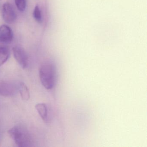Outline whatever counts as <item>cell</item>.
Here are the masks:
<instances>
[{"label": "cell", "mask_w": 147, "mask_h": 147, "mask_svg": "<svg viewBox=\"0 0 147 147\" xmlns=\"http://www.w3.org/2000/svg\"><path fill=\"white\" fill-rule=\"evenodd\" d=\"M56 67L51 62L43 63L39 69V76L41 83L48 90L52 89L56 80Z\"/></svg>", "instance_id": "1"}, {"label": "cell", "mask_w": 147, "mask_h": 147, "mask_svg": "<svg viewBox=\"0 0 147 147\" xmlns=\"http://www.w3.org/2000/svg\"><path fill=\"white\" fill-rule=\"evenodd\" d=\"M8 132L10 137L19 147H28L32 146V138L28 130L23 125H15L10 129Z\"/></svg>", "instance_id": "2"}, {"label": "cell", "mask_w": 147, "mask_h": 147, "mask_svg": "<svg viewBox=\"0 0 147 147\" xmlns=\"http://www.w3.org/2000/svg\"><path fill=\"white\" fill-rule=\"evenodd\" d=\"M19 84L12 82L3 81L0 82V95L4 97L14 96L19 91Z\"/></svg>", "instance_id": "3"}, {"label": "cell", "mask_w": 147, "mask_h": 147, "mask_svg": "<svg viewBox=\"0 0 147 147\" xmlns=\"http://www.w3.org/2000/svg\"><path fill=\"white\" fill-rule=\"evenodd\" d=\"M14 58L23 68L25 69L28 65V57L24 49L20 45H16L13 48Z\"/></svg>", "instance_id": "4"}, {"label": "cell", "mask_w": 147, "mask_h": 147, "mask_svg": "<svg viewBox=\"0 0 147 147\" xmlns=\"http://www.w3.org/2000/svg\"><path fill=\"white\" fill-rule=\"evenodd\" d=\"M2 15L3 20L8 24H12L16 21L17 13L12 5L8 2L2 6Z\"/></svg>", "instance_id": "5"}, {"label": "cell", "mask_w": 147, "mask_h": 147, "mask_svg": "<svg viewBox=\"0 0 147 147\" xmlns=\"http://www.w3.org/2000/svg\"><path fill=\"white\" fill-rule=\"evenodd\" d=\"M13 39V33L9 26L3 25L0 26V47H7Z\"/></svg>", "instance_id": "6"}, {"label": "cell", "mask_w": 147, "mask_h": 147, "mask_svg": "<svg viewBox=\"0 0 147 147\" xmlns=\"http://www.w3.org/2000/svg\"><path fill=\"white\" fill-rule=\"evenodd\" d=\"M41 118L43 120H47L48 117V108L46 104L44 103H38L35 106Z\"/></svg>", "instance_id": "7"}, {"label": "cell", "mask_w": 147, "mask_h": 147, "mask_svg": "<svg viewBox=\"0 0 147 147\" xmlns=\"http://www.w3.org/2000/svg\"><path fill=\"white\" fill-rule=\"evenodd\" d=\"M19 92L23 100H29L30 97V91L27 86L24 82H21L19 83Z\"/></svg>", "instance_id": "8"}, {"label": "cell", "mask_w": 147, "mask_h": 147, "mask_svg": "<svg viewBox=\"0 0 147 147\" xmlns=\"http://www.w3.org/2000/svg\"><path fill=\"white\" fill-rule=\"evenodd\" d=\"M10 50L7 47H0V67L8 60Z\"/></svg>", "instance_id": "9"}, {"label": "cell", "mask_w": 147, "mask_h": 147, "mask_svg": "<svg viewBox=\"0 0 147 147\" xmlns=\"http://www.w3.org/2000/svg\"><path fill=\"white\" fill-rule=\"evenodd\" d=\"M33 15L34 18L38 23H42V12L38 5H36L33 11Z\"/></svg>", "instance_id": "10"}, {"label": "cell", "mask_w": 147, "mask_h": 147, "mask_svg": "<svg viewBox=\"0 0 147 147\" xmlns=\"http://www.w3.org/2000/svg\"><path fill=\"white\" fill-rule=\"evenodd\" d=\"M15 5L20 11H24L26 8V0H14Z\"/></svg>", "instance_id": "11"}]
</instances>
